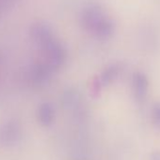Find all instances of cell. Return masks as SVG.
I'll return each instance as SVG.
<instances>
[{"instance_id": "cell-1", "label": "cell", "mask_w": 160, "mask_h": 160, "mask_svg": "<svg viewBox=\"0 0 160 160\" xmlns=\"http://www.w3.org/2000/svg\"><path fill=\"white\" fill-rule=\"evenodd\" d=\"M82 16L85 27L98 38L108 39L113 34V21L107 11L99 4L88 5L84 9Z\"/></svg>"}, {"instance_id": "cell-2", "label": "cell", "mask_w": 160, "mask_h": 160, "mask_svg": "<svg viewBox=\"0 0 160 160\" xmlns=\"http://www.w3.org/2000/svg\"><path fill=\"white\" fill-rule=\"evenodd\" d=\"M148 79L142 72H136L133 76V92L137 102L143 103L148 92Z\"/></svg>"}, {"instance_id": "cell-3", "label": "cell", "mask_w": 160, "mask_h": 160, "mask_svg": "<svg viewBox=\"0 0 160 160\" xmlns=\"http://www.w3.org/2000/svg\"><path fill=\"white\" fill-rule=\"evenodd\" d=\"M151 118L153 125L160 129V103L155 104L151 112Z\"/></svg>"}, {"instance_id": "cell-4", "label": "cell", "mask_w": 160, "mask_h": 160, "mask_svg": "<svg viewBox=\"0 0 160 160\" xmlns=\"http://www.w3.org/2000/svg\"><path fill=\"white\" fill-rule=\"evenodd\" d=\"M150 160H160V152H153L150 156Z\"/></svg>"}]
</instances>
